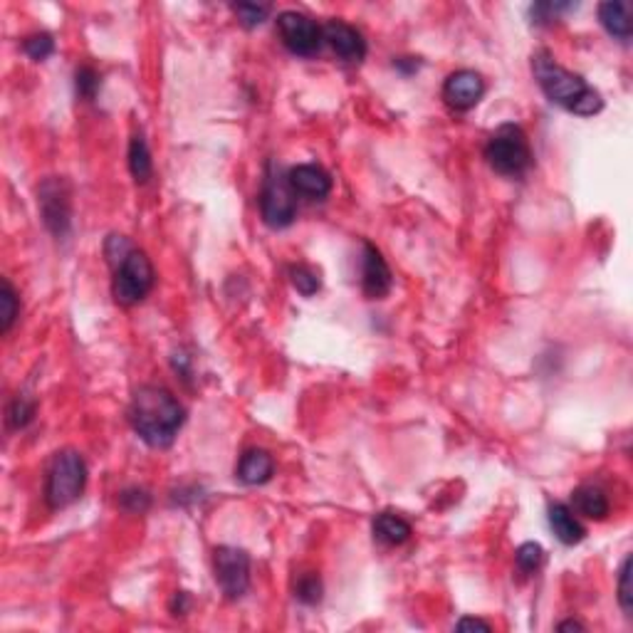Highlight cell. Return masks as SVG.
<instances>
[{
  "mask_svg": "<svg viewBox=\"0 0 633 633\" xmlns=\"http://www.w3.org/2000/svg\"><path fill=\"white\" fill-rule=\"evenodd\" d=\"M74 87H77V94H80L82 100H94V94L100 90V74L84 64L74 74Z\"/></svg>",
  "mask_w": 633,
  "mask_h": 633,
  "instance_id": "83f0119b",
  "label": "cell"
},
{
  "mask_svg": "<svg viewBox=\"0 0 633 633\" xmlns=\"http://www.w3.org/2000/svg\"><path fill=\"white\" fill-rule=\"evenodd\" d=\"M23 50H25V54L30 60L43 63V60H47V57L54 53V40L53 35H47V33H35V35L25 37Z\"/></svg>",
  "mask_w": 633,
  "mask_h": 633,
  "instance_id": "484cf974",
  "label": "cell"
},
{
  "mask_svg": "<svg viewBox=\"0 0 633 633\" xmlns=\"http://www.w3.org/2000/svg\"><path fill=\"white\" fill-rule=\"evenodd\" d=\"M485 80L475 70H458L443 82V100L455 112H468L482 100Z\"/></svg>",
  "mask_w": 633,
  "mask_h": 633,
  "instance_id": "30bf717a",
  "label": "cell"
},
{
  "mask_svg": "<svg viewBox=\"0 0 633 633\" xmlns=\"http://www.w3.org/2000/svg\"><path fill=\"white\" fill-rule=\"evenodd\" d=\"M35 416V401H30L25 396H18L10 401L8 411H5V421H8L10 431H20L25 428Z\"/></svg>",
  "mask_w": 633,
  "mask_h": 633,
  "instance_id": "44dd1931",
  "label": "cell"
},
{
  "mask_svg": "<svg viewBox=\"0 0 633 633\" xmlns=\"http://www.w3.org/2000/svg\"><path fill=\"white\" fill-rule=\"evenodd\" d=\"M599 20L607 30L609 35L621 40V43H628L633 33L631 23V8L628 3H621V0H609V3H601L599 5Z\"/></svg>",
  "mask_w": 633,
  "mask_h": 633,
  "instance_id": "9a60e30c",
  "label": "cell"
},
{
  "mask_svg": "<svg viewBox=\"0 0 633 633\" xmlns=\"http://www.w3.org/2000/svg\"><path fill=\"white\" fill-rule=\"evenodd\" d=\"M233 13H236L238 20H240L245 27H258L263 25L265 18H268L270 5H260V3H238V5H233Z\"/></svg>",
  "mask_w": 633,
  "mask_h": 633,
  "instance_id": "4316f807",
  "label": "cell"
},
{
  "mask_svg": "<svg viewBox=\"0 0 633 633\" xmlns=\"http://www.w3.org/2000/svg\"><path fill=\"white\" fill-rule=\"evenodd\" d=\"M37 203L45 220L47 230L54 238H64L70 233L73 223V200H70V186L64 179H45L37 189Z\"/></svg>",
  "mask_w": 633,
  "mask_h": 633,
  "instance_id": "9c48e42d",
  "label": "cell"
},
{
  "mask_svg": "<svg viewBox=\"0 0 633 633\" xmlns=\"http://www.w3.org/2000/svg\"><path fill=\"white\" fill-rule=\"evenodd\" d=\"M129 421L134 433L151 448H169L186 421L179 398L163 386H141L131 398Z\"/></svg>",
  "mask_w": 633,
  "mask_h": 633,
  "instance_id": "6da1fadb",
  "label": "cell"
},
{
  "mask_svg": "<svg viewBox=\"0 0 633 633\" xmlns=\"http://www.w3.org/2000/svg\"><path fill=\"white\" fill-rule=\"evenodd\" d=\"M618 604H621L626 616H631V557H626L624 564H621V571H618Z\"/></svg>",
  "mask_w": 633,
  "mask_h": 633,
  "instance_id": "f1b7e54d",
  "label": "cell"
},
{
  "mask_svg": "<svg viewBox=\"0 0 633 633\" xmlns=\"http://www.w3.org/2000/svg\"><path fill=\"white\" fill-rule=\"evenodd\" d=\"M574 5L571 3H537L532 8V18L537 25H542V23H550V20H554L560 13H567V10H571Z\"/></svg>",
  "mask_w": 633,
  "mask_h": 633,
  "instance_id": "4dcf8cb0",
  "label": "cell"
},
{
  "mask_svg": "<svg viewBox=\"0 0 633 633\" xmlns=\"http://www.w3.org/2000/svg\"><path fill=\"white\" fill-rule=\"evenodd\" d=\"M290 280L292 285H295V290H297L299 295H305V297H312V295L322 287L319 275H316L312 268H307V265H292Z\"/></svg>",
  "mask_w": 633,
  "mask_h": 633,
  "instance_id": "7402d4cb",
  "label": "cell"
},
{
  "mask_svg": "<svg viewBox=\"0 0 633 633\" xmlns=\"http://www.w3.org/2000/svg\"><path fill=\"white\" fill-rule=\"evenodd\" d=\"M394 278L384 255L379 253V248H374L371 243H364L362 255V290L369 299H384L389 295Z\"/></svg>",
  "mask_w": 633,
  "mask_h": 633,
  "instance_id": "7c38bea8",
  "label": "cell"
},
{
  "mask_svg": "<svg viewBox=\"0 0 633 633\" xmlns=\"http://www.w3.org/2000/svg\"><path fill=\"white\" fill-rule=\"evenodd\" d=\"M532 73L544 97L557 107L567 109L577 117H594L604 109L601 94L581 74L570 73L554 63L550 53L542 50V53L532 54Z\"/></svg>",
  "mask_w": 633,
  "mask_h": 633,
  "instance_id": "7a4b0ae2",
  "label": "cell"
},
{
  "mask_svg": "<svg viewBox=\"0 0 633 633\" xmlns=\"http://www.w3.org/2000/svg\"><path fill=\"white\" fill-rule=\"evenodd\" d=\"M515 561H517V567H520V571L532 574V571H537L540 567H542L544 550L537 542L520 544V547H517V552H515Z\"/></svg>",
  "mask_w": 633,
  "mask_h": 633,
  "instance_id": "cb8c5ba5",
  "label": "cell"
},
{
  "mask_svg": "<svg viewBox=\"0 0 633 633\" xmlns=\"http://www.w3.org/2000/svg\"><path fill=\"white\" fill-rule=\"evenodd\" d=\"M278 33L282 37V45L297 57H312L325 45L322 27L297 10H285L278 15Z\"/></svg>",
  "mask_w": 633,
  "mask_h": 633,
  "instance_id": "52a82bcc",
  "label": "cell"
},
{
  "mask_svg": "<svg viewBox=\"0 0 633 633\" xmlns=\"http://www.w3.org/2000/svg\"><path fill=\"white\" fill-rule=\"evenodd\" d=\"M371 530H374V537L386 547H398L411 537V525L404 517L394 515V512H381V515L374 517Z\"/></svg>",
  "mask_w": 633,
  "mask_h": 633,
  "instance_id": "ac0fdd59",
  "label": "cell"
},
{
  "mask_svg": "<svg viewBox=\"0 0 633 633\" xmlns=\"http://www.w3.org/2000/svg\"><path fill=\"white\" fill-rule=\"evenodd\" d=\"M485 159L490 169L507 179H520L532 166V149L527 134L517 124H502L485 144Z\"/></svg>",
  "mask_w": 633,
  "mask_h": 633,
  "instance_id": "277c9868",
  "label": "cell"
},
{
  "mask_svg": "<svg viewBox=\"0 0 633 633\" xmlns=\"http://www.w3.org/2000/svg\"><path fill=\"white\" fill-rule=\"evenodd\" d=\"M550 527L557 534V540L561 544H570V547L571 544H579L587 537V530L581 527L577 515L567 505H561V502L550 505Z\"/></svg>",
  "mask_w": 633,
  "mask_h": 633,
  "instance_id": "2e32d148",
  "label": "cell"
},
{
  "mask_svg": "<svg viewBox=\"0 0 633 633\" xmlns=\"http://www.w3.org/2000/svg\"><path fill=\"white\" fill-rule=\"evenodd\" d=\"M560 631H584V626L579 624V621H564V624L557 626Z\"/></svg>",
  "mask_w": 633,
  "mask_h": 633,
  "instance_id": "e575fe53",
  "label": "cell"
},
{
  "mask_svg": "<svg viewBox=\"0 0 633 633\" xmlns=\"http://www.w3.org/2000/svg\"><path fill=\"white\" fill-rule=\"evenodd\" d=\"M275 472V461L263 448H250L240 455L236 468V478L243 485H265Z\"/></svg>",
  "mask_w": 633,
  "mask_h": 633,
  "instance_id": "5bb4252c",
  "label": "cell"
},
{
  "mask_svg": "<svg viewBox=\"0 0 633 633\" xmlns=\"http://www.w3.org/2000/svg\"><path fill=\"white\" fill-rule=\"evenodd\" d=\"M156 272L151 260L141 250L131 253L114 268V282H112V295L122 307H134L146 295L154 290Z\"/></svg>",
  "mask_w": 633,
  "mask_h": 633,
  "instance_id": "5b68a950",
  "label": "cell"
},
{
  "mask_svg": "<svg viewBox=\"0 0 633 633\" xmlns=\"http://www.w3.org/2000/svg\"><path fill=\"white\" fill-rule=\"evenodd\" d=\"M260 216H263L265 226L275 228V230L292 226L297 218L295 190L287 183V173H282L275 163H268L263 193H260Z\"/></svg>",
  "mask_w": 633,
  "mask_h": 633,
  "instance_id": "8992f818",
  "label": "cell"
},
{
  "mask_svg": "<svg viewBox=\"0 0 633 633\" xmlns=\"http://www.w3.org/2000/svg\"><path fill=\"white\" fill-rule=\"evenodd\" d=\"M295 597L307 604V607H315L322 601V579L316 574H302L295 584Z\"/></svg>",
  "mask_w": 633,
  "mask_h": 633,
  "instance_id": "d4e9b609",
  "label": "cell"
},
{
  "mask_svg": "<svg viewBox=\"0 0 633 633\" xmlns=\"http://www.w3.org/2000/svg\"><path fill=\"white\" fill-rule=\"evenodd\" d=\"M325 43L332 50L339 60L344 63H362L366 57V40L364 35L349 23H342V20H329L325 27Z\"/></svg>",
  "mask_w": 633,
  "mask_h": 633,
  "instance_id": "8fae6325",
  "label": "cell"
},
{
  "mask_svg": "<svg viewBox=\"0 0 633 633\" xmlns=\"http://www.w3.org/2000/svg\"><path fill=\"white\" fill-rule=\"evenodd\" d=\"M119 507H122L124 512H129V515H144L146 510L151 507V495H149L144 488L122 490Z\"/></svg>",
  "mask_w": 633,
  "mask_h": 633,
  "instance_id": "603a6c76",
  "label": "cell"
},
{
  "mask_svg": "<svg viewBox=\"0 0 633 633\" xmlns=\"http://www.w3.org/2000/svg\"><path fill=\"white\" fill-rule=\"evenodd\" d=\"M571 505L574 512L589 517V520H607L609 498L607 492L597 485H581L571 492Z\"/></svg>",
  "mask_w": 633,
  "mask_h": 633,
  "instance_id": "e0dca14e",
  "label": "cell"
},
{
  "mask_svg": "<svg viewBox=\"0 0 633 633\" xmlns=\"http://www.w3.org/2000/svg\"><path fill=\"white\" fill-rule=\"evenodd\" d=\"M87 488V463L77 451H63L53 458L45 480V502L50 510H64L82 498Z\"/></svg>",
  "mask_w": 633,
  "mask_h": 633,
  "instance_id": "3957f363",
  "label": "cell"
},
{
  "mask_svg": "<svg viewBox=\"0 0 633 633\" xmlns=\"http://www.w3.org/2000/svg\"><path fill=\"white\" fill-rule=\"evenodd\" d=\"M394 67L401 70L404 74H414L421 67V63H418L416 57H398V60H394Z\"/></svg>",
  "mask_w": 633,
  "mask_h": 633,
  "instance_id": "836d02e7",
  "label": "cell"
},
{
  "mask_svg": "<svg viewBox=\"0 0 633 633\" xmlns=\"http://www.w3.org/2000/svg\"><path fill=\"white\" fill-rule=\"evenodd\" d=\"M129 171L134 176L136 183H146L154 173V163H151V151L146 146V139L141 134H136L129 144Z\"/></svg>",
  "mask_w": 633,
  "mask_h": 633,
  "instance_id": "d6986e66",
  "label": "cell"
},
{
  "mask_svg": "<svg viewBox=\"0 0 633 633\" xmlns=\"http://www.w3.org/2000/svg\"><path fill=\"white\" fill-rule=\"evenodd\" d=\"M213 570H216L218 587L223 589L228 599L245 597L250 589V554L238 547H216L213 552Z\"/></svg>",
  "mask_w": 633,
  "mask_h": 633,
  "instance_id": "ba28073f",
  "label": "cell"
},
{
  "mask_svg": "<svg viewBox=\"0 0 633 633\" xmlns=\"http://www.w3.org/2000/svg\"><path fill=\"white\" fill-rule=\"evenodd\" d=\"M189 594L186 591H176V597H173V601H171V611H173V616H183L186 611H189Z\"/></svg>",
  "mask_w": 633,
  "mask_h": 633,
  "instance_id": "d6a6232c",
  "label": "cell"
},
{
  "mask_svg": "<svg viewBox=\"0 0 633 633\" xmlns=\"http://www.w3.org/2000/svg\"><path fill=\"white\" fill-rule=\"evenodd\" d=\"M287 183L295 196L307 200H325L332 193V176L316 163H299L287 171Z\"/></svg>",
  "mask_w": 633,
  "mask_h": 633,
  "instance_id": "4fadbf2b",
  "label": "cell"
},
{
  "mask_svg": "<svg viewBox=\"0 0 633 633\" xmlns=\"http://www.w3.org/2000/svg\"><path fill=\"white\" fill-rule=\"evenodd\" d=\"M455 628L458 631H492V626L488 621H482V618H461L455 624Z\"/></svg>",
  "mask_w": 633,
  "mask_h": 633,
  "instance_id": "1f68e13d",
  "label": "cell"
},
{
  "mask_svg": "<svg viewBox=\"0 0 633 633\" xmlns=\"http://www.w3.org/2000/svg\"><path fill=\"white\" fill-rule=\"evenodd\" d=\"M20 315V299L8 278L0 282V335H8Z\"/></svg>",
  "mask_w": 633,
  "mask_h": 633,
  "instance_id": "ffe728a7",
  "label": "cell"
},
{
  "mask_svg": "<svg viewBox=\"0 0 633 633\" xmlns=\"http://www.w3.org/2000/svg\"><path fill=\"white\" fill-rule=\"evenodd\" d=\"M131 250H134V248H131V243H129L124 236H109L107 245H104V255H107V260L112 268H117V265L122 263Z\"/></svg>",
  "mask_w": 633,
  "mask_h": 633,
  "instance_id": "f546056e",
  "label": "cell"
}]
</instances>
